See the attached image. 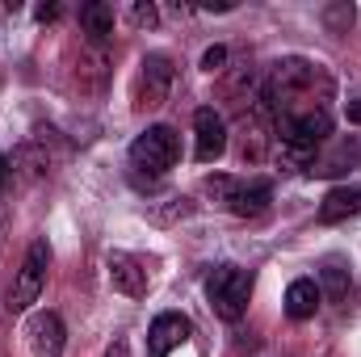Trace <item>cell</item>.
I'll use <instances>...</instances> for the list:
<instances>
[{
  "label": "cell",
  "instance_id": "11",
  "mask_svg": "<svg viewBox=\"0 0 361 357\" xmlns=\"http://www.w3.org/2000/svg\"><path fill=\"white\" fill-rule=\"evenodd\" d=\"M353 160H357V143H353V139H336L332 147L324 143V147L315 152V160L307 164V173H311V177H336V173H345Z\"/></svg>",
  "mask_w": 361,
  "mask_h": 357
},
{
  "label": "cell",
  "instance_id": "2",
  "mask_svg": "<svg viewBox=\"0 0 361 357\" xmlns=\"http://www.w3.org/2000/svg\"><path fill=\"white\" fill-rule=\"evenodd\" d=\"M206 298H210V307H214L219 320L240 324L244 311H248V298H252V273L240 269V265L210 269V277H206Z\"/></svg>",
  "mask_w": 361,
  "mask_h": 357
},
{
  "label": "cell",
  "instance_id": "5",
  "mask_svg": "<svg viewBox=\"0 0 361 357\" xmlns=\"http://www.w3.org/2000/svg\"><path fill=\"white\" fill-rule=\"evenodd\" d=\"M173 92V59L169 55H147L139 63V80H135V109H160Z\"/></svg>",
  "mask_w": 361,
  "mask_h": 357
},
{
  "label": "cell",
  "instance_id": "18",
  "mask_svg": "<svg viewBox=\"0 0 361 357\" xmlns=\"http://www.w3.org/2000/svg\"><path fill=\"white\" fill-rule=\"evenodd\" d=\"M202 68H206L210 76H214V72H223V68H227V47H210V51L202 55Z\"/></svg>",
  "mask_w": 361,
  "mask_h": 357
},
{
  "label": "cell",
  "instance_id": "1",
  "mask_svg": "<svg viewBox=\"0 0 361 357\" xmlns=\"http://www.w3.org/2000/svg\"><path fill=\"white\" fill-rule=\"evenodd\" d=\"M332 76L324 63L315 59H281L269 68L265 80V109L273 114V122H290V118H311V114H332Z\"/></svg>",
  "mask_w": 361,
  "mask_h": 357
},
{
  "label": "cell",
  "instance_id": "15",
  "mask_svg": "<svg viewBox=\"0 0 361 357\" xmlns=\"http://www.w3.org/2000/svg\"><path fill=\"white\" fill-rule=\"evenodd\" d=\"M319 294L324 298H332V303H345L349 298V269L341 265V261H328V265L319 269Z\"/></svg>",
  "mask_w": 361,
  "mask_h": 357
},
{
  "label": "cell",
  "instance_id": "7",
  "mask_svg": "<svg viewBox=\"0 0 361 357\" xmlns=\"http://www.w3.org/2000/svg\"><path fill=\"white\" fill-rule=\"evenodd\" d=\"M193 337V324L180 315V311H164V315H156V324H152V332H147V349L152 357H169L177 345H185Z\"/></svg>",
  "mask_w": 361,
  "mask_h": 357
},
{
  "label": "cell",
  "instance_id": "24",
  "mask_svg": "<svg viewBox=\"0 0 361 357\" xmlns=\"http://www.w3.org/2000/svg\"><path fill=\"white\" fill-rule=\"evenodd\" d=\"M357 160H361V156H357Z\"/></svg>",
  "mask_w": 361,
  "mask_h": 357
},
{
  "label": "cell",
  "instance_id": "14",
  "mask_svg": "<svg viewBox=\"0 0 361 357\" xmlns=\"http://www.w3.org/2000/svg\"><path fill=\"white\" fill-rule=\"evenodd\" d=\"M80 25H85V34H89L92 47H101V42L114 34V8H109V4H101V0L80 4Z\"/></svg>",
  "mask_w": 361,
  "mask_h": 357
},
{
  "label": "cell",
  "instance_id": "23",
  "mask_svg": "<svg viewBox=\"0 0 361 357\" xmlns=\"http://www.w3.org/2000/svg\"><path fill=\"white\" fill-rule=\"evenodd\" d=\"M349 118H353V122H361V101H353V105H349Z\"/></svg>",
  "mask_w": 361,
  "mask_h": 357
},
{
  "label": "cell",
  "instance_id": "21",
  "mask_svg": "<svg viewBox=\"0 0 361 357\" xmlns=\"http://www.w3.org/2000/svg\"><path fill=\"white\" fill-rule=\"evenodd\" d=\"M105 357H130V345H126V341H114V345L105 349Z\"/></svg>",
  "mask_w": 361,
  "mask_h": 357
},
{
  "label": "cell",
  "instance_id": "16",
  "mask_svg": "<svg viewBox=\"0 0 361 357\" xmlns=\"http://www.w3.org/2000/svg\"><path fill=\"white\" fill-rule=\"evenodd\" d=\"M235 181H240V177H223V173H214V177L202 181V189H206V198H210L214 206H223V210H227V202H231V193H235Z\"/></svg>",
  "mask_w": 361,
  "mask_h": 357
},
{
  "label": "cell",
  "instance_id": "20",
  "mask_svg": "<svg viewBox=\"0 0 361 357\" xmlns=\"http://www.w3.org/2000/svg\"><path fill=\"white\" fill-rule=\"evenodd\" d=\"M59 17V4H38V21H55Z\"/></svg>",
  "mask_w": 361,
  "mask_h": 357
},
{
  "label": "cell",
  "instance_id": "12",
  "mask_svg": "<svg viewBox=\"0 0 361 357\" xmlns=\"http://www.w3.org/2000/svg\"><path fill=\"white\" fill-rule=\"evenodd\" d=\"M345 219H361V189L353 185H336L319 202V223H345Z\"/></svg>",
  "mask_w": 361,
  "mask_h": 357
},
{
  "label": "cell",
  "instance_id": "19",
  "mask_svg": "<svg viewBox=\"0 0 361 357\" xmlns=\"http://www.w3.org/2000/svg\"><path fill=\"white\" fill-rule=\"evenodd\" d=\"M130 21H135V25H147V30H152V25L160 21V13H156V4H135V8H130Z\"/></svg>",
  "mask_w": 361,
  "mask_h": 357
},
{
  "label": "cell",
  "instance_id": "13",
  "mask_svg": "<svg viewBox=\"0 0 361 357\" xmlns=\"http://www.w3.org/2000/svg\"><path fill=\"white\" fill-rule=\"evenodd\" d=\"M319 303H324V294L311 277H298V282L286 286V315L290 320H311L319 311Z\"/></svg>",
  "mask_w": 361,
  "mask_h": 357
},
{
  "label": "cell",
  "instance_id": "17",
  "mask_svg": "<svg viewBox=\"0 0 361 357\" xmlns=\"http://www.w3.org/2000/svg\"><path fill=\"white\" fill-rule=\"evenodd\" d=\"M324 21H328L332 34H349V25H353V4H328V8H324Z\"/></svg>",
  "mask_w": 361,
  "mask_h": 357
},
{
  "label": "cell",
  "instance_id": "10",
  "mask_svg": "<svg viewBox=\"0 0 361 357\" xmlns=\"http://www.w3.org/2000/svg\"><path fill=\"white\" fill-rule=\"evenodd\" d=\"M63 341H68V332H63V320L55 311H38L30 320V345H34L38 357H59L63 353Z\"/></svg>",
  "mask_w": 361,
  "mask_h": 357
},
{
  "label": "cell",
  "instance_id": "3",
  "mask_svg": "<svg viewBox=\"0 0 361 357\" xmlns=\"http://www.w3.org/2000/svg\"><path fill=\"white\" fill-rule=\"evenodd\" d=\"M180 156V143L169 126H147L135 143H130V169L147 173V177H164Z\"/></svg>",
  "mask_w": 361,
  "mask_h": 357
},
{
  "label": "cell",
  "instance_id": "8",
  "mask_svg": "<svg viewBox=\"0 0 361 357\" xmlns=\"http://www.w3.org/2000/svg\"><path fill=\"white\" fill-rule=\"evenodd\" d=\"M105 269H109L114 290H122L126 298H143V294H147V269H143L139 257H130V253H109V257H105Z\"/></svg>",
  "mask_w": 361,
  "mask_h": 357
},
{
  "label": "cell",
  "instance_id": "6",
  "mask_svg": "<svg viewBox=\"0 0 361 357\" xmlns=\"http://www.w3.org/2000/svg\"><path fill=\"white\" fill-rule=\"evenodd\" d=\"M193 135H197L193 156H197L202 164H214V160L227 152V122H223V114H214L210 105L193 114Z\"/></svg>",
  "mask_w": 361,
  "mask_h": 357
},
{
  "label": "cell",
  "instance_id": "9",
  "mask_svg": "<svg viewBox=\"0 0 361 357\" xmlns=\"http://www.w3.org/2000/svg\"><path fill=\"white\" fill-rule=\"evenodd\" d=\"M273 202V185L265 177H248V181H235V193H231V202H227V210L231 214H240V219H257V214H265Z\"/></svg>",
  "mask_w": 361,
  "mask_h": 357
},
{
  "label": "cell",
  "instance_id": "22",
  "mask_svg": "<svg viewBox=\"0 0 361 357\" xmlns=\"http://www.w3.org/2000/svg\"><path fill=\"white\" fill-rule=\"evenodd\" d=\"M8 173H13V169H8V160L0 156V193H4V181H8Z\"/></svg>",
  "mask_w": 361,
  "mask_h": 357
},
{
  "label": "cell",
  "instance_id": "4",
  "mask_svg": "<svg viewBox=\"0 0 361 357\" xmlns=\"http://www.w3.org/2000/svg\"><path fill=\"white\" fill-rule=\"evenodd\" d=\"M47 265H51V248H47V240H34L25 248V261L17 269L13 290H8V311H30L38 303V294L47 286Z\"/></svg>",
  "mask_w": 361,
  "mask_h": 357
}]
</instances>
